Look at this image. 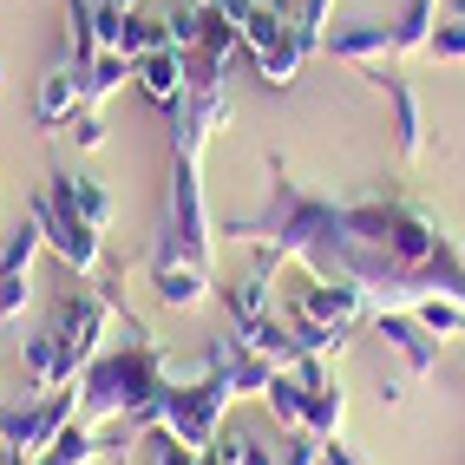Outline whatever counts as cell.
Returning <instances> with one entry per match:
<instances>
[{
    "label": "cell",
    "instance_id": "cell-37",
    "mask_svg": "<svg viewBox=\"0 0 465 465\" xmlns=\"http://www.w3.org/2000/svg\"><path fill=\"white\" fill-rule=\"evenodd\" d=\"M112 7H125V14H132V7H138V0H112Z\"/></svg>",
    "mask_w": 465,
    "mask_h": 465
},
{
    "label": "cell",
    "instance_id": "cell-4",
    "mask_svg": "<svg viewBox=\"0 0 465 465\" xmlns=\"http://www.w3.org/2000/svg\"><path fill=\"white\" fill-rule=\"evenodd\" d=\"M118 315H125V308H118L105 289H73V295H59L53 334H59V354H66V374H73V381L105 354V334H112Z\"/></svg>",
    "mask_w": 465,
    "mask_h": 465
},
{
    "label": "cell",
    "instance_id": "cell-27",
    "mask_svg": "<svg viewBox=\"0 0 465 465\" xmlns=\"http://www.w3.org/2000/svg\"><path fill=\"white\" fill-rule=\"evenodd\" d=\"M92 459H99V432H92V426H66V432H59V440L40 452V465H92Z\"/></svg>",
    "mask_w": 465,
    "mask_h": 465
},
{
    "label": "cell",
    "instance_id": "cell-17",
    "mask_svg": "<svg viewBox=\"0 0 465 465\" xmlns=\"http://www.w3.org/2000/svg\"><path fill=\"white\" fill-rule=\"evenodd\" d=\"M236 334L250 341V348L262 354V361H275V367H295L302 361V348H295V328H289V315L275 308V315H256V322H236Z\"/></svg>",
    "mask_w": 465,
    "mask_h": 465
},
{
    "label": "cell",
    "instance_id": "cell-34",
    "mask_svg": "<svg viewBox=\"0 0 465 465\" xmlns=\"http://www.w3.org/2000/svg\"><path fill=\"white\" fill-rule=\"evenodd\" d=\"M242 465H282V446H262V440L242 432Z\"/></svg>",
    "mask_w": 465,
    "mask_h": 465
},
{
    "label": "cell",
    "instance_id": "cell-33",
    "mask_svg": "<svg viewBox=\"0 0 465 465\" xmlns=\"http://www.w3.org/2000/svg\"><path fill=\"white\" fill-rule=\"evenodd\" d=\"M203 465H242V432H216L203 446Z\"/></svg>",
    "mask_w": 465,
    "mask_h": 465
},
{
    "label": "cell",
    "instance_id": "cell-7",
    "mask_svg": "<svg viewBox=\"0 0 465 465\" xmlns=\"http://www.w3.org/2000/svg\"><path fill=\"white\" fill-rule=\"evenodd\" d=\"M73 407H79V393H66V387H53L46 400H20V407L0 413V440H7V452H20V459H40L59 432L73 426Z\"/></svg>",
    "mask_w": 465,
    "mask_h": 465
},
{
    "label": "cell",
    "instance_id": "cell-1",
    "mask_svg": "<svg viewBox=\"0 0 465 465\" xmlns=\"http://www.w3.org/2000/svg\"><path fill=\"white\" fill-rule=\"evenodd\" d=\"M230 242H256L275 262H308V275H348L387 308L420 295H465V250L413 197H315L269 158V203L256 216H223Z\"/></svg>",
    "mask_w": 465,
    "mask_h": 465
},
{
    "label": "cell",
    "instance_id": "cell-29",
    "mask_svg": "<svg viewBox=\"0 0 465 465\" xmlns=\"http://www.w3.org/2000/svg\"><path fill=\"white\" fill-rule=\"evenodd\" d=\"M432 59H452V66H465V14H452V20H440L432 26V46H426Z\"/></svg>",
    "mask_w": 465,
    "mask_h": 465
},
{
    "label": "cell",
    "instance_id": "cell-5",
    "mask_svg": "<svg viewBox=\"0 0 465 465\" xmlns=\"http://www.w3.org/2000/svg\"><path fill=\"white\" fill-rule=\"evenodd\" d=\"M26 210L40 216L46 250H53L59 262H66V269L79 275V282H99V275L112 269V262H105V230H92L85 216H73L66 203H59V191H53V183H46V191H34V203H26Z\"/></svg>",
    "mask_w": 465,
    "mask_h": 465
},
{
    "label": "cell",
    "instance_id": "cell-26",
    "mask_svg": "<svg viewBox=\"0 0 465 465\" xmlns=\"http://www.w3.org/2000/svg\"><path fill=\"white\" fill-rule=\"evenodd\" d=\"M302 59H308V46L289 34L282 46L256 53V73H262V85H275V92H282V85H295V79H302Z\"/></svg>",
    "mask_w": 465,
    "mask_h": 465
},
{
    "label": "cell",
    "instance_id": "cell-20",
    "mask_svg": "<svg viewBox=\"0 0 465 465\" xmlns=\"http://www.w3.org/2000/svg\"><path fill=\"white\" fill-rule=\"evenodd\" d=\"M79 79H85V105H105L125 79H138V59H125L118 46H105V53H92L85 66H79Z\"/></svg>",
    "mask_w": 465,
    "mask_h": 465
},
{
    "label": "cell",
    "instance_id": "cell-10",
    "mask_svg": "<svg viewBox=\"0 0 465 465\" xmlns=\"http://www.w3.org/2000/svg\"><path fill=\"white\" fill-rule=\"evenodd\" d=\"M151 289H158L164 308H203L210 302V269H197L191 256H177L158 236V250H151Z\"/></svg>",
    "mask_w": 465,
    "mask_h": 465
},
{
    "label": "cell",
    "instance_id": "cell-11",
    "mask_svg": "<svg viewBox=\"0 0 465 465\" xmlns=\"http://www.w3.org/2000/svg\"><path fill=\"white\" fill-rule=\"evenodd\" d=\"M203 361H210V367H223V381H230V393H236V400H262V393H269V381L282 374V367H275V361H262V354H256L242 334H223V341H216V348H210Z\"/></svg>",
    "mask_w": 465,
    "mask_h": 465
},
{
    "label": "cell",
    "instance_id": "cell-24",
    "mask_svg": "<svg viewBox=\"0 0 465 465\" xmlns=\"http://www.w3.org/2000/svg\"><path fill=\"white\" fill-rule=\"evenodd\" d=\"M171 46V26H164V14H144V7H132L125 14V40H118V53L125 59H144V53H164Z\"/></svg>",
    "mask_w": 465,
    "mask_h": 465
},
{
    "label": "cell",
    "instance_id": "cell-36",
    "mask_svg": "<svg viewBox=\"0 0 465 465\" xmlns=\"http://www.w3.org/2000/svg\"><path fill=\"white\" fill-rule=\"evenodd\" d=\"M322 465H361V459H354L348 446H341V440H328V446H322Z\"/></svg>",
    "mask_w": 465,
    "mask_h": 465
},
{
    "label": "cell",
    "instance_id": "cell-18",
    "mask_svg": "<svg viewBox=\"0 0 465 465\" xmlns=\"http://www.w3.org/2000/svg\"><path fill=\"white\" fill-rule=\"evenodd\" d=\"M53 191H59V203H66L73 216H85L92 230H105V223H112V191H105L99 177H73V171H59V177H53Z\"/></svg>",
    "mask_w": 465,
    "mask_h": 465
},
{
    "label": "cell",
    "instance_id": "cell-14",
    "mask_svg": "<svg viewBox=\"0 0 465 465\" xmlns=\"http://www.w3.org/2000/svg\"><path fill=\"white\" fill-rule=\"evenodd\" d=\"M138 85H144V99H151V105L177 112L183 99H191V53H177V46L144 53V59H138Z\"/></svg>",
    "mask_w": 465,
    "mask_h": 465
},
{
    "label": "cell",
    "instance_id": "cell-12",
    "mask_svg": "<svg viewBox=\"0 0 465 465\" xmlns=\"http://www.w3.org/2000/svg\"><path fill=\"white\" fill-rule=\"evenodd\" d=\"M171 118H177V125H171L177 151H197V158H203V144H210L216 132L230 125V92H223V85H210V92H191V99H183Z\"/></svg>",
    "mask_w": 465,
    "mask_h": 465
},
{
    "label": "cell",
    "instance_id": "cell-28",
    "mask_svg": "<svg viewBox=\"0 0 465 465\" xmlns=\"http://www.w3.org/2000/svg\"><path fill=\"white\" fill-rule=\"evenodd\" d=\"M151 465H203V452H197V446H183L177 432L151 426Z\"/></svg>",
    "mask_w": 465,
    "mask_h": 465
},
{
    "label": "cell",
    "instance_id": "cell-35",
    "mask_svg": "<svg viewBox=\"0 0 465 465\" xmlns=\"http://www.w3.org/2000/svg\"><path fill=\"white\" fill-rule=\"evenodd\" d=\"M262 7V0H216V14H230L236 26H250V14Z\"/></svg>",
    "mask_w": 465,
    "mask_h": 465
},
{
    "label": "cell",
    "instance_id": "cell-13",
    "mask_svg": "<svg viewBox=\"0 0 465 465\" xmlns=\"http://www.w3.org/2000/svg\"><path fill=\"white\" fill-rule=\"evenodd\" d=\"M322 53H334L341 66H387V53H393V26L381 20H348V26H334V34L322 40Z\"/></svg>",
    "mask_w": 465,
    "mask_h": 465
},
{
    "label": "cell",
    "instance_id": "cell-3",
    "mask_svg": "<svg viewBox=\"0 0 465 465\" xmlns=\"http://www.w3.org/2000/svg\"><path fill=\"white\" fill-rule=\"evenodd\" d=\"M236 407V393H230V381H223V367H203L197 381H177V387H164V400H158V426L164 432H177L183 446H210L216 432H223V413Z\"/></svg>",
    "mask_w": 465,
    "mask_h": 465
},
{
    "label": "cell",
    "instance_id": "cell-8",
    "mask_svg": "<svg viewBox=\"0 0 465 465\" xmlns=\"http://www.w3.org/2000/svg\"><path fill=\"white\" fill-rule=\"evenodd\" d=\"M289 308H302V315H315L322 328H341V334H348L354 322L374 315V295H367L361 282H348V275H308V282L289 295Z\"/></svg>",
    "mask_w": 465,
    "mask_h": 465
},
{
    "label": "cell",
    "instance_id": "cell-30",
    "mask_svg": "<svg viewBox=\"0 0 465 465\" xmlns=\"http://www.w3.org/2000/svg\"><path fill=\"white\" fill-rule=\"evenodd\" d=\"M26 302H34V275H0V328L20 322Z\"/></svg>",
    "mask_w": 465,
    "mask_h": 465
},
{
    "label": "cell",
    "instance_id": "cell-6",
    "mask_svg": "<svg viewBox=\"0 0 465 465\" xmlns=\"http://www.w3.org/2000/svg\"><path fill=\"white\" fill-rule=\"evenodd\" d=\"M197 151H177L171 158V223H164V242L177 256H191L197 269H210L216 256V230H210V210H203V177H197Z\"/></svg>",
    "mask_w": 465,
    "mask_h": 465
},
{
    "label": "cell",
    "instance_id": "cell-2",
    "mask_svg": "<svg viewBox=\"0 0 465 465\" xmlns=\"http://www.w3.org/2000/svg\"><path fill=\"white\" fill-rule=\"evenodd\" d=\"M164 387H171V361L158 348V334L144 322H132L125 348H105L79 374V407H85V420H125L132 432H151Z\"/></svg>",
    "mask_w": 465,
    "mask_h": 465
},
{
    "label": "cell",
    "instance_id": "cell-22",
    "mask_svg": "<svg viewBox=\"0 0 465 465\" xmlns=\"http://www.w3.org/2000/svg\"><path fill=\"white\" fill-rule=\"evenodd\" d=\"M26 381H34L40 393H53V387H73V374H66V354H59V334H53V328H40L34 341H26Z\"/></svg>",
    "mask_w": 465,
    "mask_h": 465
},
{
    "label": "cell",
    "instance_id": "cell-38",
    "mask_svg": "<svg viewBox=\"0 0 465 465\" xmlns=\"http://www.w3.org/2000/svg\"><path fill=\"white\" fill-rule=\"evenodd\" d=\"M0 242H7V216H0Z\"/></svg>",
    "mask_w": 465,
    "mask_h": 465
},
{
    "label": "cell",
    "instance_id": "cell-23",
    "mask_svg": "<svg viewBox=\"0 0 465 465\" xmlns=\"http://www.w3.org/2000/svg\"><path fill=\"white\" fill-rule=\"evenodd\" d=\"M432 26H440V0H407V14L393 20V53H426L432 46Z\"/></svg>",
    "mask_w": 465,
    "mask_h": 465
},
{
    "label": "cell",
    "instance_id": "cell-16",
    "mask_svg": "<svg viewBox=\"0 0 465 465\" xmlns=\"http://www.w3.org/2000/svg\"><path fill=\"white\" fill-rule=\"evenodd\" d=\"M230 322H256V315H275V256L262 250V262L242 275V282H230Z\"/></svg>",
    "mask_w": 465,
    "mask_h": 465
},
{
    "label": "cell",
    "instance_id": "cell-21",
    "mask_svg": "<svg viewBox=\"0 0 465 465\" xmlns=\"http://www.w3.org/2000/svg\"><path fill=\"white\" fill-rule=\"evenodd\" d=\"M262 407H269V420L282 426V432H308V387H302V374H295V367H282V374L269 381Z\"/></svg>",
    "mask_w": 465,
    "mask_h": 465
},
{
    "label": "cell",
    "instance_id": "cell-9",
    "mask_svg": "<svg viewBox=\"0 0 465 465\" xmlns=\"http://www.w3.org/2000/svg\"><path fill=\"white\" fill-rule=\"evenodd\" d=\"M367 322H374V334L387 341L400 361H407V374H440V341L420 328L413 308H374Z\"/></svg>",
    "mask_w": 465,
    "mask_h": 465
},
{
    "label": "cell",
    "instance_id": "cell-25",
    "mask_svg": "<svg viewBox=\"0 0 465 465\" xmlns=\"http://www.w3.org/2000/svg\"><path fill=\"white\" fill-rule=\"evenodd\" d=\"M413 315L432 341H452V334H465V295H420Z\"/></svg>",
    "mask_w": 465,
    "mask_h": 465
},
{
    "label": "cell",
    "instance_id": "cell-31",
    "mask_svg": "<svg viewBox=\"0 0 465 465\" xmlns=\"http://www.w3.org/2000/svg\"><path fill=\"white\" fill-rule=\"evenodd\" d=\"M66 132H73L79 151H99V144H105V118H99V105H79V112L66 118Z\"/></svg>",
    "mask_w": 465,
    "mask_h": 465
},
{
    "label": "cell",
    "instance_id": "cell-15",
    "mask_svg": "<svg viewBox=\"0 0 465 465\" xmlns=\"http://www.w3.org/2000/svg\"><path fill=\"white\" fill-rule=\"evenodd\" d=\"M374 85H381V99H387V112H393V144H400V158H420V151H426V112H420V92L400 79V73H381Z\"/></svg>",
    "mask_w": 465,
    "mask_h": 465
},
{
    "label": "cell",
    "instance_id": "cell-19",
    "mask_svg": "<svg viewBox=\"0 0 465 465\" xmlns=\"http://www.w3.org/2000/svg\"><path fill=\"white\" fill-rule=\"evenodd\" d=\"M79 105H85V79H79V66L59 59V66L40 79V118H46V125H66Z\"/></svg>",
    "mask_w": 465,
    "mask_h": 465
},
{
    "label": "cell",
    "instance_id": "cell-32",
    "mask_svg": "<svg viewBox=\"0 0 465 465\" xmlns=\"http://www.w3.org/2000/svg\"><path fill=\"white\" fill-rule=\"evenodd\" d=\"M282 465H322V440L315 432H282Z\"/></svg>",
    "mask_w": 465,
    "mask_h": 465
}]
</instances>
